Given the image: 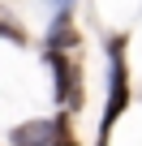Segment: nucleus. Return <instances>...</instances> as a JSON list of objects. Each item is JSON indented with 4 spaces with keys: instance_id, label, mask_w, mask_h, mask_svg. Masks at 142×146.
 Segmentation results:
<instances>
[{
    "instance_id": "nucleus-1",
    "label": "nucleus",
    "mask_w": 142,
    "mask_h": 146,
    "mask_svg": "<svg viewBox=\"0 0 142 146\" xmlns=\"http://www.w3.org/2000/svg\"><path fill=\"white\" fill-rule=\"evenodd\" d=\"M125 108H129V73H125V39L116 35V39H108V103H103V120H99V146H108V133Z\"/></svg>"
},
{
    "instance_id": "nucleus-2",
    "label": "nucleus",
    "mask_w": 142,
    "mask_h": 146,
    "mask_svg": "<svg viewBox=\"0 0 142 146\" xmlns=\"http://www.w3.org/2000/svg\"><path fill=\"white\" fill-rule=\"evenodd\" d=\"M43 60L52 64V78H56V99H60L65 108H78V103H82V82H78L73 60H69L60 47H47V56H43Z\"/></svg>"
},
{
    "instance_id": "nucleus-3",
    "label": "nucleus",
    "mask_w": 142,
    "mask_h": 146,
    "mask_svg": "<svg viewBox=\"0 0 142 146\" xmlns=\"http://www.w3.org/2000/svg\"><path fill=\"white\" fill-rule=\"evenodd\" d=\"M69 129L65 116H52V120H26L9 133V146H52L60 133Z\"/></svg>"
},
{
    "instance_id": "nucleus-4",
    "label": "nucleus",
    "mask_w": 142,
    "mask_h": 146,
    "mask_svg": "<svg viewBox=\"0 0 142 146\" xmlns=\"http://www.w3.org/2000/svg\"><path fill=\"white\" fill-rule=\"evenodd\" d=\"M73 43H78V35H73V26H69V9H60L56 22H52V30H47V47H73Z\"/></svg>"
},
{
    "instance_id": "nucleus-5",
    "label": "nucleus",
    "mask_w": 142,
    "mask_h": 146,
    "mask_svg": "<svg viewBox=\"0 0 142 146\" xmlns=\"http://www.w3.org/2000/svg\"><path fill=\"white\" fill-rule=\"evenodd\" d=\"M52 146H73V133H69V129H65V133H60V137H56Z\"/></svg>"
},
{
    "instance_id": "nucleus-6",
    "label": "nucleus",
    "mask_w": 142,
    "mask_h": 146,
    "mask_svg": "<svg viewBox=\"0 0 142 146\" xmlns=\"http://www.w3.org/2000/svg\"><path fill=\"white\" fill-rule=\"evenodd\" d=\"M52 5H56V9H69V5H73V0H52Z\"/></svg>"
}]
</instances>
